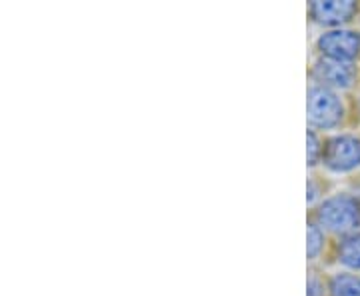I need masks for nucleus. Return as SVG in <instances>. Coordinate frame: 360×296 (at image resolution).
Returning a JSON list of instances; mask_svg holds the SVG:
<instances>
[{
    "instance_id": "f257e3e1",
    "label": "nucleus",
    "mask_w": 360,
    "mask_h": 296,
    "mask_svg": "<svg viewBox=\"0 0 360 296\" xmlns=\"http://www.w3.org/2000/svg\"><path fill=\"white\" fill-rule=\"evenodd\" d=\"M316 220L326 231L348 232L360 222L359 206L348 196H335L319 208Z\"/></svg>"
},
{
    "instance_id": "f03ea898",
    "label": "nucleus",
    "mask_w": 360,
    "mask_h": 296,
    "mask_svg": "<svg viewBox=\"0 0 360 296\" xmlns=\"http://www.w3.org/2000/svg\"><path fill=\"white\" fill-rule=\"evenodd\" d=\"M342 118V104L335 92L316 86L309 92V120L312 127L333 129Z\"/></svg>"
},
{
    "instance_id": "7ed1b4c3",
    "label": "nucleus",
    "mask_w": 360,
    "mask_h": 296,
    "mask_svg": "<svg viewBox=\"0 0 360 296\" xmlns=\"http://www.w3.org/2000/svg\"><path fill=\"white\" fill-rule=\"evenodd\" d=\"M324 162L330 170L347 172L360 165V141L354 136H336L328 141Z\"/></svg>"
},
{
    "instance_id": "20e7f679",
    "label": "nucleus",
    "mask_w": 360,
    "mask_h": 296,
    "mask_svg": "<svg viewBox=\"0 0 360 296\" xmlns=\"http://www.w3.org/2000/svg\"><path fill=\"white\" fill-rule=\"evenodd\" d=\"M321 49L330 60L350 63L360 52V37L352 30H333L319 40Z\"/></svg>"
},
{
    "instance_id": "39448f33",
    "label": "nucleus",
    "mask_w": 360,
    "mask_h": 296,
    "mask_svg": "<svg viewBox=\"0 0 360 296\" xmlns=\"http://www.w3.org/2000/svg\"><path fill=\"white\" fill-rule=\"evenodd\" d=\"M314 78L326 86L335 89H348L354 80V66L350 63H340V60H321L314 66Z\"/></svg>"
},
{
    "instance_id": "423d86ee",
    "label": "nucleus",
    "mask_w": 360,
    "mask_h": 296,
    "mask_svg": "<svg viewBox=\"0 0 360 296\" xmlns=\"http://www.w3.org/2000/svg\"><path fill=\"white\" fill-rule=\"evenodd\" d=\"M356 11V2L352 0H316L310 4L312 16L322 25H340Z\"/></svg>"
},
{
    "instance_id": "0eeeda50",
    "label": "nucleus",
    "mask_w": 360,
    "mask_h": 296,
    "mask_svg": "<svg viewBox=\"0 0 360 296\" xmlns=\"http://www.w3.org/2000/svg\"><path fill=\"white\" fill-rule=\"evenodd\" d=\"M338 257L342 264H347L350 269H360V234H352L342 240V245L338 248Z\"/></svg>"
},
{
    "instance_id": "6e6552de",
    "label": "nucleus",
    "mask_w": 360,
    "mask_h": 296,
    "mask_svg": "<svg viewBox=\"0 0 360 296\" xmlns=\"http://www.w3.org/2000/svg\"><path fill=\"white\" fill-rule=\"evenodd\" d=\"M333 296H360V278L352 274H336L330 281Z\"/></svg>"
},
{
    "instance_id": "1a4fd4ad",
    "label": "nucleus",
    "mask_w": 360,
    "mask_h": 296,
    "mask_svg": "<svg viewBox=\"0 0 360 296\" xmlns=\"http://www.w3.org/2000/svg\"><path fill=\"white\" fill-rule=\"evenodd\" d=\"M324 236H322L321 229L316 224H309V245H307V252L309 258H316V255L321 252Z\"/></svg>"
},
{
    "instance_id": "9d476101",
    "label": "nucleus",
    "mask_w": 360,
    "mask_h": 296,
    "mask_svg": "<svg viewBox=\"0 0 360 296\" xmlns=\"http://www.w3.org/2000/svg\"><path fill=\"white\" fill-rule=\"evenodd\" d=\"M319 155H321V142L316 139V134L309 130V165H316L319 160Z\"/></svg>"
},
{
    "instance_id": "9b49d317",
    "label": "nucleus",
    "mask_w": 360,
    "mask_h": 296,
    "mask_svg": "<svg viewBox=\"0 0 360 296\" xmlns=\"http://www.w3.org/2000/svg\"><path fill=\"white\" fill-rule=\"evenodd\" d=\"M321 295H322L321 283H319L316 278H310L309 281V296H321Z\"/></svg>"
}]
</instances>
